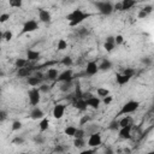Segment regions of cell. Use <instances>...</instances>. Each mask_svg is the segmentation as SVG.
I'll use <instances>...</instances> for the list:
<instances>
[{
    "mask_svg": "<svg viewBox=\"0 0 154 154\" xmlns=\"http://www.w3.org/2000/svg\"><path fill=\"white\" fill-rule=\"evenodd\" d=\"M90 16H92V13H86V12H83L80 9H76L71 13H69L66 16V19L69 21L70 27H77L78 24H81L84 19L89 18Z\"/></svg>",
    "mask_w": 154,
    "mask_h": 154,
    "instance_id": "1",
    "label": "cell"
},
{
    "mask_svg": "<svg viewBox=\"0 0 154 154\" xmlns=\"http://www.w3.org/2000/svg\"><path fill=\"white\" fill-rule=\"evenodd\" d=\"M139 107H140V102H139V101H136V100H130V101L125 102V104L122 106V108H121V111L117 113V116H124V114H128V113H132V112L136 111Z\"/></svg>",
    "mask_w": 154,
    "mask_h": 154,
    "instance_id": "2",
    "label": "cell"
},
{
    "mask_svg": "<svg viewBox=\"0 0 154 154\" xmlns=\"http://www.w3.org/2000/svg\"><path fill=\"white\" fill-rule=\"evenodd\" d=\"M95 6L98 7L99 12L104 16H110L113 12V5L108 1H98L95 3Z\"/></svg>",
    "mask_w": 154,
    "mask_h": 154,
    "instance_id": "3",
    "label": "cell"
},
{
    "mask_svg": "<svg viewBox=\"0 0 154 154\" xmlns=\"http://www.w3.org/2000/svg\"><path fill=\"white\" fill-rule=\"evenodd\" d=\"M40 90H38V88L36 87H33L29 93H28V96H29V102L33 105V106H36L38 105V102H40L41 100V96H40Z\"/></svg>",
    "mask_w": 154,
    "mask_h": 154,
    "instance_id": "4",
    "label": "cell"
},
{
    "mask_svg": "<svg viewBox=\"0 0 154 154\" xmlns=\"http://www.w3.org/2000/svg\"><path fill=\"white\" fill-rule=\"evenodd\" d=\"M102 140H101V134L100 132H93L90 134V136L88 139V146L92 147V148H95V147H99L101 145Z\"/></svg>",
    "mask_w": 154,
    "mask_h": 154,
    "instance_id": "5",
    "label": "cell"
},
{
    "mask_svg": "<svg viewBox=\"0 0 154 154\" xmlns=\"http://www.w3.org/2000/svg\"><path fill=\"white\" fill-rule=\"evenodd\" d=\"M38 29V24L36 21H34V19H29V21H27L24 24H23V29H22V35L23 34H28V33H33L35 30Z\"/></svg>",
    "mask_w": 154,
    "mask_h": 154,
    "instance_id": "6",
    "label": "cell"
},
{
    "mask_svg": "<svg viewBox=\"0 0 154 154\" xmlns=\"http://www.w3.org/2000/svg\"><path fill=\"white\" fill-rule=\"evenodd\" d=\"M131 129H132V124L125 125V126H121L118 129V135L122 140H130L131 139Z\"/></svg>",
    "mask_w": 154,
    "mask_h": 154,
    "instance_id": "7",
    "label": "cell"
},
{
    "mask_svg": "<svg viewBox=\"0 0 154 154\" xmlns=\"http://www.w3.org/2000/svg\"><path fill=\"white\" fill-rule=\"evenodd\" d=\"M73 73H72V70H65V71H63L62 73H59L58 75V77H57V81L58 82H71V81H73Z\"/></svg>",
    "mask_w": 154,
    "mask_h": 154,
    "instance_id": "8",
    "label": "cell"
},
{
    "mask_svg": "<svg viewBox=\"0 0 154 154\" xmlns=\"http://www.w3.org/2000/svg\"><path fill=\"white\" fill-rule=\"evenodd\" d=\"M65 108H66V106L64 104H57L53 108V117L55 119H62L65 113Z\"/></svg>",
    "mask_w": 154,
    "mask_h": 154,
    "instance_id": "9",
    "label": "cell"
},
{
    "mask_svg": "<svg viewBox=\"0 0 154 154\" xmlns=\"http://www.w3.org/2000/svg\"><path fill=\"white\" fill-rule=\"evenodd\" d=\"M38 19H40L42 23L48 24V23H51V21H52V16H51V13H49L47 10H45V9H38Z\"/></svg>",
    "mask_w": 154,
    "mask_h": 154,
    "instance_id": "10",
    "label": "cell"
},
{
    "mask_svg": "<svg viewBox=\"0 0 154 154\" xmlns=\"http://www.w3.org/2000/svg\"><path fill=\"white\" fill-rule=\"evenodd\" d=\"M99 72V68H98V64L95 62H88L87 63V66H86V75L88 76H94Z\"/></svg>",
    "mask_w": 154,
    "mask_h": 154,
    "instance_id": "11",
    "label": "cell"
},
{
    "mask_svg": "<svg viewBox=\"0 0 154 154\" xmlns=\"http://www.w3.org/2000/svg\"><path fill=\"white\" fill-rule=\"evenodd\" d=\"M72 101V106L75 107V108H77L78 111H86L87 110V102H86V100L82 98V99H72L71 100Z\"/></svg>",
    "mask_w": 154,
    "mask_h": 154,
    "instance_id": "12",
    "label": "cell"
},
{
    "mask_svg": "<svg viewBox=\"0 0 154 154\" xmlns=\"http://www.w3.org/2000/svg\"><path fill=\"white\" fill-rule=\"evenodd\" d=\"M130 80H131L130 76H126V75L121 73V72H117V73H116V82H117L119 86H124V84L129 83Z\"/></svg>",
    "mask_w": 154,
    "mask_h": 154,
    "instance_id": "13",
    "label": "cell"
},
{
    "mask_svg": "<svg viewBox=\"0 0 154 154\" xmlns=\"http://www.w3.org/2000/svg\"><path fill=\"white\" fill-rule=\"evenodd\" d=\"M40 52L35 49H28L27 51V60L28 62H36L40 59Z\"/></svg>",
    "mask_w": 154,
    "mask_h": 154,
    "instance_id": "14",
    "label": "cell"
},
{
    "mask_svg": "<svg viewBox=\"0 0 154 154\" xmlns=\"http://www.w3.org/2000/svg\"><path fill=\"white\" fill-rule=\"evenodd\" d=\"M86 102H87V106H89L92 108H99V106L101 104V100H100V98H98V96H94L93 95L92 98H89V99L86 100Z\"/></svg>",
    "mask_w": 154,
    "mask_h": 154,
    "instance_id": "15",
    "label": "cell"
},
{
    "mask_svg": "<svg viewBox=\"0 0 154 154\" xmlns=\"http://www.w3.org/2000/svg\"><path fill=\"white\" fill-rule=\"evenodd\" d=\"M44 117H45L44 111H42L41 108H38V107H34V108L31 110V112H30V118L34 119V121L41 119V118H44Z\"/></svg>",
    "mask_w": 154,
    "mask_h": 154,
    "instance_id": "16",
    "label": "cell"
},
{
    "mask_svg": "<svg viewBox=\"0 0 154 154\" xmlns=\"http://www.w3.org/2000/svg\"><path fill=\"white\" fill-rule=\"evenodd\" d=\"M31 72H33V70L30 69V66L29 68H27V66L19 68L17 70V76L19 77V78H23V77H27V78H28L29 76H31Z\"/></svg>",
    "mask_w": 154,
    "mask_h": 154,
    "instance_id": "17",
    "label": "cell"
},
{
    "mask_svg": "<svg viewBox=\"0 0 154 154\" xmlns=\"http://www.w3.org/2000/svg\"><path fill=\"white\" fill-rule=\"evenodd\" d=\"M136 0H122L121 4H122V11H129L131 7H134L136 5Z\"/></svg>",
    "mask_w": 154,
    "mask_h": 154,
    "instance_id": "18",
    "label": "cell"
},
{
    "mask_svg": "<svg viewBox=\"0 0 154 154\" xmlns=\"http://www.w3.org/2000/svg\"><path fill=\"white\" fill-rule=\"evenodd\" d=\"M58 70L54 69V68H51L47 70V73H46V77L49 80V81H57V77H58Z\"/></svg>",
    "mask_w": 154,
    "mask_h": 154,
    "instance_id": "19",
    "label": "cell"
},
{
    "mask_svg": "<svg viewBox=\"0 0 154 154\" xmlns=\"http://www.w3.org/2000/svg\"><path fill=\"white\" fill-rule=\"evenodd\" d=\"M27 81H28V84L31 86V87H37V86H40L41 82H42V80L38 78V77H36V76H29Z\"/></svg>",
    "mask_w": 154,
    "mask_h": 154,
    "instance_id": "20",
    "label": "cell"
},
{
    "mask_svg": "<svg viewBox=\"0 0 154 154\" xmlns=\"http://www.w3.org/2000/svg\"><path fill=\"white\" fill-rule=\"evenodd\" d=\"M48 126H49V119L48 118H41V122L38 124V128H40V131L41 132H45L46 130H48Z\"/></svg>",
    "mask_w": 154,
    "mask_h": 154,
    "instance_id": "21",
    "label": "cell"
},
{
    "mask_svg": "<svg viewBox=\"0 0 154 154\" xmlns=\"http://www.w3.org/2000/svg\"><path fill=\"white\" fill-rule=\"evenodd\" d=\"M98 68H99V70H101V71H108V70L112 68V63H111L110 60H107V59H104V60L101 62V64L98 65Z\"/></svg>",
    "mask_w": 154,
    "mask_h": 154,
    "instance_id": "22",
    "label": "cell"
},
{
    "mask_svg": "<svg viewBox=\"0 0 154 154\" xmlns=\"http://www.w3.org/2000/svg\"><path fill=\"white\" fill-rule=\"evenodd\" d=\"M28 63H29V62H28L27 59H24V58H17L16 62H15V66H16L17 69H19V68H24V66H27Z\"/></svg>",
    "mask_w": 154,
    "mask_h": 154,
    "instance_id": "23",
    "label": "cell"
},
{
    "mask_svg": "<svg viewBox=\"0 0 154 154\" xmlns=\"http://www.w3.org/2000/svg\"><path fill=\"white\" fill-rule=\"evenodd\" d=\"M118 123H119V126H125V125L132 124V119H131L130 116H125L124 114V117L121 121H118Z\"/></svg>",
    "mask_w": 154,
    "mask_h": 154,
    "instance_id": "24",
    "label": "cell"
},
{
    "mask_svg": "<svg viewBox=\"0 0 154 154\" xmlns=\"http://www.w3.org/2000/svg\"><path fill=\"white\" fill-rule=\"evenodd\" d=\"M76 126H72V125H69V126H66L65 128V130H64V134L66 135V136H69V137H73V135H75V132H76Z\"/></svg>",
    "mask_w": 154,
    "mask_h": 154,
    "instance_id": "25",
    "label": "cell"
},
{
    "mask_svg": "<svg viewBox=\"0 0 154 154\" xmlns=\"http://www.w3.org/2000/svg\"><path fill=\"white\" fill-rule=\"evenodd\" d=\"M83 98V92L81 90V86L80 83L76 84V88H75V95H73V99H82Z\"/></svg>",
    "mask_w": 154,
    "mask_h": 154,
    "instance_id": "26",
    "label": "cell"
},
{
    "mask_svg": "<svg viewBox=\"0 0 154 154\" xmlns=\"http://www.w3.org/2000/svg\"><path fill=\"white\" fill-rule=\"evenodd\" d=\"M60 64H62V65H64V66H66V68H70V66L73 64V60H72V58H71V57L66 55V57H64L63 59H62Z\"/></svg>",
    "mask_w": 154,
    "mask_h": 154,
    "instance_id": "27",
    "label": "cell"
},
{
    "mask_svg": "<svg viewBox=\"0 0 154 154\" xmlns=\"http://www.w3.org/2000/svg\"><path fill=\"white\" fill-rule=\"evenodd\" d=\"M9 5L15 9H21L23 5V0H9Z\"/></svg>",
    "mask_w": 154,
    "mask_h": 154,
    "instance_id": "28",
    "label": "cell"
},
{
    "mask_svg": "<svg viewBox=\"0 0 154 154\" xmlns=\"http://www.w3.org/2000/svg\"><path fill=\"white\" fill-rule=\"evenodd\" d=\"M96 94H98V96H100V98H105V96L110 95V90L106 89V88L100 87V88L96 89Z\"/></svg>",
    "mask_w": 154,
    "mask_h": 154,
    "instance_id": "29",
    "label": "cell"
},
{
    "mask_svg": "<svg viewBox=\"0 0 154 154\" xmlns=\"http://www.w3.org/2000/svg\"><path fill=\"white\" fill-rule=\"evenodd\" d=\"M73 146L76 148H83L86 146V141H84V137H81V139H75L73 141Z\"/></svg>",
    "mask_w": 154,
    "mask_h": 154,
    "instance_id": "30",
    "label": "cell"
},
{
    "mask_svg": "<svg viewBox=\"0 0 154 154\" xmlns=\"http://www.w3.org/2000/svg\"><path fill=\"white\" fill-rule=\"evenodd\" d=\"M72 87V81L71 82H62V86H60V92L63 93H68Z\"/></svg>",
    "mask_w": 154,
    "mask_h": 154,
    "instance_id": "31",
    "label": "cell"
},
{
    "mask_svg": "<svg viewBox=\"0 0 154 154\" xmlns=\"http://www.w3.org/2000/svg\"><path fill=\"white\" fill-rule=\"evenodd\" d=\"M86 136V130L81 126V128H78V129H76V132H75V135H73V137L75 139H81V137H84Z\"/></svg>",
    "mask_w": 154,
    "mask_h": 154,
    "instance_id": "32",
    "label": "cell"
},
{
    "mask_svg": "<svg viewBox=\"0 0 154 154\" xmlns=\"http://www.w3.org/2000/svg\"><path fill=\"white\" fill-rule=\"evenodd\" d=\"M58 51H64L68 48V42L64 40V38H60L59 41H58V46H57Z\"/></svg>",
    "mask_w": 154,
    "mask_h": 154,
    "instance_id": "33",
    "label": "cell"
},
{
    "mask_svg": "<svg viewBox=\"0 0 154 154\" xmlns=\"http://www.w3.org/2000/svg\"><path fill=\"white\" fill-rule=\"evenodd\" d=\"M121 126H119V123H118V121H112L111 123H110V125H108V129L110 130H113V131H117L118 129H119Z\"/></svg>",
    "mask_w": 154,
    "mask_h": 154,
    "instance_id": "34",
    "label": "cell"
},
{
    "mask_svg": "<svg viewBox=\"0 0 154 154\" xmlns=\"http://www.w3.org/2000/svg\"><path fill=\"white\" fill-rule=\"evenodd\" d=\"M12 37H13V34H12V31H10V30H6L5 33H3V40H5V41H11L12 40Z\"/></svg>",
    "mask_w": 154,
    "mask_h": 154,
    "instance_id": "35",
    "label": "cell"
},
{
    "mask_svg": "<svg viewBox=\"0 0 154 154\" xmlns=\"http://www.w3.org/2000/svg\"><path fill=\"white\" fill-rule=\"evenodd\" d=\"M24 143V139L21 137V136H16L13 140H12V145H17V146H21Z\"/></svg>",
    "mask_w": 154,
    "mask_h": 154,
    "instance_id": "36",
    "label": "cell"
},
{
    "mask_svg": "<svg viewBox=\"0 0 154 154\" xmlns=\"http://www.w3.org/2000/svg\"><path fill=\"white\" fill-rule=\"evenodd\" d=\"M104 48L106 49V52L111 53V52L116 48V45H114V44H110V42H105V44H104Z\"/></svg>",
    "mask_w": 154,
    "mask_h": 154,
    "instance_id": "37",
    "label": "cell"
},
{
    "mask_svg": "<svg viewBox=\"0 0 154 154\" xmlns=\"http://www.w3.org/2000/svg\"><path fill=\"white\" fill-rule=\"evenodd\" d=\"M124 44V37L122 35H117V36H114V45L117 46V45H123Z\"/></svg>",
    "mask_w": 154,
    "mask_h": 154,
    "instance_id": "38",
    "label": "cell"
},
{
    "mask_svg": "<svg viewBox=\"0 0 154 154\" xmlns=\"http://www.w3.org/2000/svg\"><path fill=\"white\" fill-rule=\"evenodd\" d=\"M22 129V123L19 122V121H15L12 123V130L13 131H18V130H21Z\"/></svg>",
    "mask_w": 154,
    "mask_h": 154,
    "instance_id": "39",
    "label": "cell"
},
{
    "mask_svg": "<svg viewBox=\"0 0 154 154\" xmlns=\"http://www.w3.org/2000/svg\"><path fill=\"white\" fill-rule=\"evenodd\" d=\"M34 142L37 143V145H42L45 142V137L42 136V135H36V136L34 137Z\"/></svg>",
    "mask_w": 154,
    "mask_h": 154,
    "instance_id": "40",
    "label": "cell"
},
{
    "mask_svg": "<svg viewBox=\"0 0 154 154\" xmlns=\"http://www.w3.org/2000/svg\"><path fill=\"white\" fill-rule=\"evenodd\" d=\"M9 19H10V15H9V13H3V15H0V24L6 23Z\"/></svg>",
    "mask_w": 154,
    "mask_h": 154,
    "instance_id": "41",
    "label": "cell"
},
{
    "mask_svg": "<svg viewBox=\"0 0 154 154\" xmlns=\"http://www.w3.org/2000/svg\"><path fill=\"white\" fill-rule=\"evenodd\" d=\"M89 121H90V117H89V116H83V117L81 118V121H80V125H81V126H84Z\"/></svg>",
    "mask_w": 154,
    "mask_h": 154,
    "instance_id": "42",
    "label": "cell"
},
{
    "mask_svg": "<svg viewBox=\"0 0 154 154\" xmlns=\"http://www.w3.org/2000/svg\"><path fill=\"white\" fill-rule=\"evenodd\" d=\"M38 90H40V93H48L49 92V86L48 84H40Z\"/></svg>",
    "mask_w": 154,
    "mask_h": 154,
    "instance_id": "43",
    "label": "cell"
},
{
    "mask_svg": "<svg viewBox=\"0 0 154 154\" xmlns=\"http://www.w3.org/2000/svg\"><path fill=\"white\" fill-rule=\"evenodd\" d=\"M112 100H113V98L112 96H110V95H107V96H105V98H102V102L107 106V105H110L111 102H112Z\"/></svg>",
    "mask_w": 154,
    "mask_h": 154,
    "instance_id": "44",
    "label": "cell"
},
{
    "mask_svg": "<svg viewBox=\"0 0 154 154\" xmlns=\"http://www.w3.org/2000/svg\"><path fill=\"white\" fill-rule=\"evenodd\" d=\"M122 73H124V75H126V76H130V77H132L134 75H135V70L134 69H125Z\"/></svg>",
    "mask_w": 154,
    "mask_h": 154,
    "instance_id": "45",
    "label": "cell"
},
{
    "mask_svg": "<svg viewBox=\"0 0 154 154\" xmlns=\"http://www.w3.org/2000/svg\"><path fill=\"white\" fill-rule=\"evenodd\" d=\"M7 119V112L6 111H0V122H5Z\"/></svg>",
    "mask_w": 154,
    "mask_h": 154,
    "instance_id": "46",
    "label": "cell"
},
{
    "mask_svg": "<svg viewBox=\"0 0 154 154\" xmlns=\"http://www.w3.org/2000/svg\"><path fill=\"white\" fill-rule=\"evenodd\" d=\"M53 152H58V153H62V152H64V147L63 146H60V145H58V146H55L54 147V149H53Z\"/></svg>",
    "mask_w": 154,
    "mask_h": 154,
    "instance_id": "47",
    "label": "cell"
},
{
    "mask_svg": "<svg viewBox=\"0 0 154 154\" xmlns=\"http://www.w3.org/2000/svg\"><path fill=\"white\" fill-rule=\"evenodd\" d=\"M137 16H139V18H140V19H145V18L148 16V13H147V12H145L143 10H141V11L139 12V15H137Z\"/></svg>",
    "mask_w": 154,
    "mask_h": 154,
    "instance_id": "48",
    "label": "cell"
},
{
    "mask_svg": "<svg viewBox=\"0 0 154 154\" xmlns=\"http://www.w3.org/2000/svg\"><path fill=\"white\" fill-rule=\"evenodd\" d=\"M113 11H122V4L121 3H117L114 6H113Z\"/></svg>",
    "mask_w": 154,
    "mask_h": 154,
    "instance_id": "49",
    "label": "cell"
},
{
    "mask_svg": "<svg viewBox=\"0 0 154 154\" xmlns=\"http://www.w3.org/2000/svg\"><path fill=\"white\" fill-rule=\"evenodd\" d=\"M142 10H143V11H145V12H147V13H148V15H149V13H150V12H152V11H153V7H152V6H150V5H148V6H145V7H143V9H142Z\"/></svg>",
    "mask_w": 154,
    "mask_h": 154,
    "instance_id": "50",
    "label": "cell"
},
{
    "mask_svg": "<svg viewBox=\"0 0 154 154\" xmlns=\"http://www.w3.org/2000/svg\"><path fill=\"white\" fill-rule=\"evenodd\" d=\"M105 42H110V44H114V36H107Z\"/></svg>",
    "mask_w": 154,
    "mask_h": 154,
    "instance_id": "51",
    "label": "cell"
},
{
    "mask_svg": "<svg viewBox=\"0 0 154 154\" xmlns=\"http://www.w3.org/2000/svg\"><path fill=\"white\" fill-rule=\"evenodd\" d=\"M92 96H93V94H92V93H89V92H87V93H83V99H84V100H87V99L92 98Z\"/></svg>",
    "mask_w": 154,
    "mask_h": 154,
    "instance_id": "52",
    "label": "cell"
},
{
    "mask_svg": "<svg viewBox=\"0 0 154 154\" xmlns=\"http://www.w3.org/2000/svg\"><path fill=\"white\" fill-rule=\"evenodd\" d=\"M35 76H36V77H38V78H41V80H44V78H45V77H44L45 75H44L42 72H36V75H35Z\"/></svg>",
    "mask_w": 154,
    "mask_h": 154,
    "instance_id": "53",
    "label": "cell"
},
{
    "mask_svg": "<svg viewBox=\"0 0 154 154\" xmlns=\"http://www.w3.org/2000/svg\"><path fill=\"white\" fill-rule=\"evenodd\" d=\"M80 34H81V35H86V34H88V31H87L86 28H82V29L80 30Z\"/></svg>",
    "mask_w": 154,
    "mask_h": 154,
    "instance_id": "54",
    "label": "cell"
},
{
    "mask_svg": "<svg viewBox=\"0 0 154 154\" xmlns=\"http://www.w3.org/2000/svg\"><path fill=\"white\" fill-rule=\"evenodd\" d=\"M1 41H3V33L0 31V52H1Z\"/></svg>",
    "mask_w": 154,
    "mask_h": 154,
    "instance_id": "55",
    "label": "cell"
},
{
    "mask_svg": "<svg viewBox=\"0 0 154 154\" xmlns=\"http://www.w3.org/2000/svg\"><path fill=\"white\" fill-rule=\"evenodd\" d=\"M142 62L145 64H150V59H148V58H146V59H142Z\"/></svg>",
    "mask_w": 154,
    "mask_h": 154,
    "instance_id": "56",
    "label": "cell"
},
{
    "mask_svg": "<svg viewBox=\"0 0 154 154\" xmlns=\"http://www.w3.org/2000/svg\"><path fill=\"white\" fill-rule=\"evenodd\" d=\"M94 152V149H89V150H84V152H82V154H89V153H93Z\"/></svg>",
    "mask_w": 154,
    "mask_h": 154,
    "instance_id": "57",
    "label": "cell"
},
{
    "mask_svg": "<svg viewBox=\"0 0 154 154\" xmlns=\"http://www.w3.org/2000/svg\"><path fill=\"white\" fill-rule=\"evenodd\" d=\"M105 152H106V153H110V154H112V153H113V152H112V150H111V149H106V150H105Z\"/></svg>",
    "mask_w": 154,
    "mask_h": 154,
    "instance_id": "58",
    "label": "cell"
},
{
    "mask_svg": "<svg viewBox=\"0 0 154 154\" xmlns=\"http://www.w3.org/2000/svg\"><path fill=\"white\" fill-rule=\"evenodd\" d=\"M0 96H1V88H0Z\"/></svg>",
    "mask_w": 154,
    "mask_h": 154,
    "instance_id": "59",
    "label": "cell"
}]
</instances>
